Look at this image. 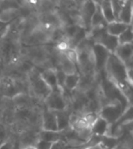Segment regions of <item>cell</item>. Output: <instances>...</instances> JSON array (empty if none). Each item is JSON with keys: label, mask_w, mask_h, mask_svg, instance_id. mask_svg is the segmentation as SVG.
Instances as JSON below:
<instances>
[{"label": "cell", "mask_w": 133, "mask_h": 149, "mask_svg": "<svg viewBox=\"0 0 133 149\" xmlns=\"http://www.w3.org/2000/svg\"><path fill=\"white\" fill-rule=\"evenodd\" d=\"M19 149H37V148L35 145H30V146L24 147V148H19Z\"/></svg>", "instance_id": "cell-33"}, {"label": "cell", "mask_w": 133, "mask_h": 149, "mask_svg": "<svg viewBox=\"0 0 133 149\" xmlns=\"http://www.w3.org/2000/svg\"><path fill=\"white\" fill-rule=\"evenodd\" d=\"M0 149H15V137L12 136L10 139H8L5 143H3Z\"/></svg>", "instance_id": "cell-28"}, {"label": "cell", "mask_w": 133, "mask_h": 149, "mask_svg": "<svg viewBox=\"0 0 133 149\" xmlns=\"http://www.w3.org/2000/svg\"><path fill=\"white\" fill-rule=\"evenodd\" d=\"M28 94L32 98L44 103L51 92V88L47 85L41 76V71L34 67L27 76Z\"/></svg>", "instance_id": "cell-2"}, {"label": "cell", "mask_w": 133, "mask_h": 149, "mask_svg": "<svg viewBox=\"0 0 133 149\" xmlns=\"http://www.w3.org/2000/svg\"><path fill=\"white\" fill-rule=\"evenodd\" d=\"M41 76L44 81L47 84V85L51 88V91H62L58 86L55 69H44V70L41 71Z\"/></svg>", "instance_id": "cell-13"}, {"label": "cell", "mask_w": 133, "mask_h": 149, "mask_svg": "<svg viewBox=\"0 0 133 149\" xmlns=\"http://www.w3.org/2000/svg\"><path fill=\"white\" fill-rule=\"evenodd\" d=\"M125 1H123V0H121V1H118V0L111 1L114 18H115V20H117V21H118V19L119 13L121 12V9L123 7L124 4H125Z\"/></svg>", "instance_id": "cell-26"}, {"label": "cell", "mask_w": 133, "mask_h": 149, "mask_svg": "<svg viewBox=\"0 0 133 149\" xmlns=\"http://www.w3.org/2000/svg\"><path fill=\"white\" fill-rule=\"evenodd\" d=\"M51 144H52V143L39 140L37 142V144H35V146H36L37 149H51Z\"/></svg>", "instance_id": "cell-30"}, {"label": "cell", "mask_w": 133, "mask_h": 149, "mask_svg": "<svg viewBox=\"0 0 133 149\" xmlns=\"http://www.w3.org/2000/svg\"><path fill=\"white\" fill-rule=\"evenodd\" d=\"M99 81V74L96 72L90 73H80V81L76 90L81 93L87 92V91L94 87Z\"/></svg>", "instance_id": "cell-9"}, {"label": "cell", "mask_w": 133, "mask_h": 149, "mask_svg": "<svg viewBox=\"0 0 133 149\" xmlns=\"http://www.w3.org/2000/svg\"><path fill=\"white\" fill-rule=\"evenodd\" d=\"M95 43L100 45L103 47H104L107 50H108L112 54L114 53V52H115L116 49L119 45L118 37L110 35L106 31L104 32L98 38V39L97 40V42Z\"/></svg>", "instance_id": "cell-12"}, {"label": "cell", "mask_w": 133, "mask_h": 149, "mask_svg": "<svg viewBox=\"0 0 133 149\" xmlns=\"http://www.w3.org/2000/svg\"><path fill=\"white\" fill-rule=\"evenodd\" d=\"M79 81H80V73H76L72 75H65L63 91H66L71 92L76 90Z\"/></svg>", "instance_id": "cell-22"}, {"label": "cell", "mask_w": 133, "mask_h": 149, "mask_svg": "<svg viewBox=\"0 0 133 149\" xmlns=\"http://www.w3.org/2000/svg\"><path fill=\"white\" fill-rule=\"evenodd\" d=\"M92 52L94 60L95 71L99 74L104 71L107 61L112 53L108 50H107L104 47L97 43L93 45Z\"/></svg>", "instance_id": "cell-6"}, {"label": "cell", "mask_w": 133, "mask_h": 149, "mask_svg": "<svg viewBox=\"0 0 133 149\" xmlns=\"http://www.w3.org/2000/svg\"><path fill=\"white\" fill-rule=\"evenodd\" d=\"M41 130V127H32L17 135L16 137V141L18 148H22L26 146L35 145L39 141V134Z\"/></svg>", "instance_id": "cell-7"}, {"label": "cell", "mask_w": 133, "mask_h": 149, "mask_svg": "<svg viewBox=\"0 0 133 149\" xmlns=\"http://www.w3.org/2000/svg\"><path fill=\"white\" fill-rule=\"evenodd\" d=\"M19 36V24L15 20L10 24L5 35L0 38V63L5 69L14 66L23 59Z\"/></svg>", "instance_id": "cell-1"}, {"label": "cell", "mask_w": 133, "mask_h": 149, "mask_svg": "<svg viewBox=\"0 0 133 149\" xmlns=\"http://www.w3.org/2000/svg\"><path fill=\"white\" fill-rule=\"evenodd\" d=\"M4 73H5V68L3 67L2 64L0 63V79L2 78V77L4 75Z\"/></svg>", "instance_id": "cell-32"}, {"label": "cell", "mask_w": 133, "mask_h": 149, "mask_svg": "<svg viewBox=\"0 0 133 149\" xmlns=\"http://www.w3.org/2000/svg\"><path fill=\"white\" fill-rule=\"evenodd\" d=\"M68 148L66 143L62 140L54 142L51 146V149H67Z\"/></svg>", "instance_id": "cell-29"}, {"label": "cell", "mask_w": 133, "mask_h": 149, "mask_svg": "<svg viewBox=\"0 0 133 149\" xmlns=\"http://www.w3.org/2000/svg\"><path fill=\"white\" fill-rule=\"evenodd\" d=\"M130 25H127L120 21H113L108 23L106 26V32L110 35L118 37L120 34L125 31Z\"/></svg>", "instance_id": "cell-18"}, {"label": "cell", "mask_w": 133, "mask_h": 149, "mask_svg": "<svg viewBox=\"0 0 133 149\" xmlns=\"http://www.w3.org/2000/svg\"><path fill=\"white\" fill-rule=\"evenodd\" d=\"M62 53L65 56V57L69 59L70 61L74 63L75 64H77V59H78V54L77 52L76 49H70L68 48L66 49L64 52H62ZM77 66V65H76Z\"/></svg>", "instance_id": "cell-27"}, {"label": "cell", "mask_w": 133, "mask_h": 149, "mask_svg": "<svg viewBox=\"0 0 133 149\" xmlns=\"http://www.w3.org/2000/svg\"><path fill=\"white\" fill-rule=\"evenodd\" d=\"M41 130L46 131H58L55 113L44 105L41 113Z\"/></svg>", "instance_id": "cell-10"}, {"label": "cell", "mask_w": 133, "mask_h": 149, "mask_svg": "<svg viewBox=\"0 0 133 149\" xmlns=\"http://www.w3.org/2000/svg\"><path fill=\"white\" fill-rule=\"evenodd\" d=\"M12 135L10 133V128L3 122L0 121V146L10 139Z\"/></svg>", "instance_id": "cell-25"}, {"label": "cell", "mask_w": 133, "mask_h": 149, "mask_svg": "<svg viewBox=\"0 0 133 149\" xmlns=\"http://www.w3.org/2000/svg\"><path fill=\"white\" fill-rule=\"evenodd\" d=\"M96 1H84L82 2L79 12L84 29L87 34L91 30V20L96 10Z\"/></svg>", "instance_id": "cell-8"}, {"label": "cell", "mask_w": 133, "mask_h": 149, "mask_svg": "<svg viewBox=\"0 0 133 149\" xmlns=\"http://www.w3.org/2000/svg\"><path fill=\"white\" fill-rule=\"evenodd\" d=\"M133 40V32L132 25H130L124 32H122L118 37V45H125L132 43Z\"/></svg>", "instance_id": "cell-24"}, {"label": "cell", "mask_w": 133, "mask_h": 149, "mask_svg": "<svg viewBox=\"0 0 133 149\" xmlns=\"http://www.w3.org/2000/svg\"><path fill=\"white\" fill-rule=\"evenodd\" d=\"M128 108L129 107H126L121 102L117 101L102 106L97 115L108 123V124H113L121 119Z\"/></svg>", "instance_id": "cell-4"}, {"label": "cell", "mask_w": 133, "mask_h": 149, "mask_svg": "<svg viewBox=\"0 0 133 149\" xmlns=\"http://www.w3.org/2000/svg\"><path fill=\"white\" fill-rule=\"evenodd\" d=\"M62 139V131H46V130H41L40 134H39V140H41L44 141L54 143V142Z\"/></svg>", "instance_id": "cell-20"}, {"label": "cell", "mask_w": 133, "mask_h": 149, "mask_svg": "<svg viewBox=\"0 0 133 149\" xmlns=\"http://www.w3.org/2000/svg\"><path fill=\"white\" fill-rule=\"evenodd\" d=\"M97 2L99 4L103 17H104V20H106V22L108 24V23L115 21V18H114V13H113V10H112L111 1H104V0H103V1H97Z\"/></svg>", "instance_id": "cell-19"}, {"label": "cell", "mask_w": 133, "mask_h": 149, "mask_svg": "<svg viewBox=\"0 0 133 149\" xmlns=\"http://www.w3.org/2000/svg\"><path fill=\"white\" fill-rule=\"evenodd\" d=\"M104 149H112V148H105Z\"/></svg>", "instance_id": "cell-34"}, {"label": "cell", "mask_w": 133, "mask_h": 149, "mask_svg": "<svg viewBox=\"0 0 133 149\" xmlns=\"http://www.w3.org/2000/svg\"><path fill=\"white\" fill-rule=\"evenodd\" d=\"M114 54L125 65L127 68H132V43L125 45H119Z\"/></svg>", "instance_id": "cell-11"}, {"label": "cell", "mask_w": 133, "mask_h": 149, "mask_svg": "<svg viewBox=\"0 0 133 149\" xmlns=\"http://www.w3.org/2000/svg\"><path fill=\"white\" fill-rule=\"evenodd\" d=\"M118 21L132 25V1H125L118 15Z\"/></svg>", "instance_id": "cell-16"}, {"label": "cell", "mask_w": 133, "mask_h": 149, "mask_svg": "<svg viewBox=\"0 0 133 149\" xmlns=\"http://www.w3.org/2000/svg\"><path fill=\"white\" fill-rule=\"evenodd\" d=\"M96 10L94 16L92 17V20H91V28L96 27H100V26H104L106 27L107 23L106 22V20H104L103 14H102L101 10H100V7L99 4L97 3L96 1Z\"/></svg>", "instance_id": "cell-23"}, {"label": "cell", "mask_w": 133, "mask_h": 149, "mask_svg": "<svg viewBox=\"0 0 133 149\" xmlns=\"http://www.w3.org/2000/svg\"><path fill=\"white\" fill-rule=\"evenodd\" d=\"M24 93H28L27 81L8 74H4L0 79V98L12 100Z\"/></svg>", "instance_id": "cell-3"}, {"label": "cell", "mask_w": 133, "mask_h": 149, "mask_svg": "<svg viewBox=\"0 0 133 149\" xmlns=\"http://www.w3.org/2000/svg\"><path fill=\"white\" fill-rule=\"evenodd\" d=\"M58 68L65 73V75H72L79 73L76 64L67 59L62 52H58Z\"/></svg>", "instance_id": "cell-14"}, {"label": "cell", "mask_w": 133, "mask_h": 149, "mask_svg": "<svg viewBox=\"0 0 133 149\" xmlns=\"http://www.w3.org/2000/svg\"><path fill=\"white\" fill-rule=\"evenodd\" d=\"M105 147L104 146V144H102L101 142H100L98 144H95L94 146H83L80 149H104Z\"/></svg>", "instance_id": "cell-31"}, {"label": "cell", "mask_w": 133, "mask_h": 149, "mask_svg": "<svg viewBox=\"0 0 133 149\" xmlns=\"http://www.w3.org/2000/svg\"><path fill=\"white\" fill-rule=\"evenodd\" d=\"M20 17V8H10L0 12V22L10 24Z\"/></svg>", "instance_id": "cell-17"}, {"label": "cell", "mask_w": 133, "mask_h": 149, "mask_svg": "<svg viewBox=\"0 0 133 149\" xmlns=\"http://www.w3.org/2000/svg\"><path fill=\"white\" fill-rule=\"evenodd\" d=\"M44 105L48 109L58 112L67 109L69 102L65 98L62 91H53L44 102Z\"/></svg>", "instance_id": "cell-5"}, {"label": "cell", "mask_w": 133, "mask_h": 149, "mask_svg": "<svg viewBox=\"0 0 133 149\" xmlns=\"http://www.w3.org/2000/svg\"><path fill=\"white\" fill-rule=\"evenodd\" d=\"M108 123L105 121L104 119L98 116L94 123L91 127V130L94 135H97L99 137H103L105 134L108 128Z\"/></svg>", "instance_id": "cell-21"}, {"label": "cell", "mask_w": 133, "mask_h": 149, "mask_svg": "<svg viewBox=\"0 0 133 149\" xmlns=\"http://www.w3.org/2000/svg\"><path fill=\"white\" fill-rule=\"evenodd\" d=\"M57 119V125H58V131H63L71 127L70 112L67 109L63 111L55 112Z\"/></svg>", "instance_id": "cell-15"}]
</instances>
